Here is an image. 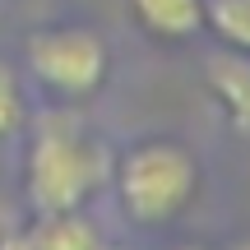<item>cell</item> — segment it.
<instances>
[{
	"label": "cell",
	"mask_w": 250,
	"mask_h": 250,
	"mask_svg": "<svg viewBox=\"0 0 250 250\" xmlns=\"http://www.w3.org/2000/svg\"><path fill=\"white\" fill-rule=\"evenodd\" d=\"M28 250H98V232L79 218V208L70 213H42L33 227H23Z\"/></svg>",
	"instance_id": "6"
},
{
	"label": "cell",
	"mask_w": 250,
	"mask_h": 250,
	"mask_svg": "<svg viewBox=\"0 0 250 250\" xmlns=\"http://www.w3.org/2000/svg\"><path fill=\"white\" fill-rule=\"evenodd\" d=\"M121 208L144 227L171 223L199 190V162L181 139H144L111 162Z\"/></svg>",
	"instance_id": "2"
},
{
	"label": "cell",
	"mask_w": 250,
	"mask_h": 250,
	"mask_svg": "<svg viewBox=\"0 0 250 250\" xmlns=\"http://www.w3.org/2000/svg\"><path fill=\"white\" fill-rule=\"evenodd\" d=\"M232 250H250V241H246V246H232Z\"/></svg>",
	"instance_id": "12"
},
{
	"label": "cell",
	"mask_w": 250,
	"mask_h": 250,
	"mask_svg": "<svg viewBox=\"0 0 250 250\" xmlns=\"http://www.w3.org/2000/svg\"><path fill=\"white\" fill-rule=\"evenodd\" d=\"M98 250H130V246H98Z\"/></svg>",
	"instance_id": "10"
},
{
	"label": "cell",
	"mask_w": 250,
	"mask_h": 250,
	"mask_svg": "<svg viewBox=\"0 0 250 250\" xmlns=\"http://www.w3.org/2000/svg\"><path fill=\"white\" fill-rule=\"evenodd\" d=\"M23 61L51 93L65 98H83V93L102 88L107 79L111 51L102 42L98 28H79V23H56V28H37L23 46Z\"/></svg>",
	"instance_id": "3"
},
{
	"label": "cell",
	"mask_w": 250,
	"mask_h": 250,
	"mask_svg": "<svg viewBox=\"0 0 250 250\" xmlns=\"http://www.w3.org/2000/svg\"><path fill=\"white\" fill-rule=\"evenodd\" d=\"M130 9L162 42H186L204 28V0H130Z\"/></svg>",
	"instance_id": "5"
},
{
	"label": "cell",
	"mask_w": 250,
	"mask_h": 250,
	"mask_svg": "<svg viewBox=\"0 0 250 250\" xmlns=\"http://www.w3.org/2000/svg\"><path fill=\"white\" fill-rule=\"evenodd\" d=\"M23 125V93H19V79L9 65H0V139L14 134Z\"/></svg>",
	"instance_id": "8"
},
{
	"label": "cell",
	"mask_w": 250,
	"mask_h": 250,
	"mask_svg": "<svg viewBox=\"0 0 250 250\" xmlns=\"http://www.w3.org/2000/svg\"><path fill=\"white\" fill-rule=\"evenodd\" d=\"M107 181H111L107 144L93 139L70 116L42 121L33 153H28V195H33L37 213H70Z\"/></svg>",
	"instance_id": "1"
},
{
	"label": "cell",
	"mask_w": 250,
	"mask_h": 250,
	"mask_svg": "<svg viewBox=\"0 0 250 250\" xmlns=\"http://www.w3.org/2000/svg\"><path fill=\"white\" fill-rule=\"evenodd\" d=\"M208 83L232 116V130L250 139V51H218L208 61Z\"/></svg>",
	"instance_id": "4"
},
{
	"label": "cell",
	"mask_w": 250,
	"mask_h": 250,
	"mask_svg": "<svg viewBox=\"0 0 250 250\" xmlns=\"http://www.w3.org/2000/svg\"><path fill=\"white\" fill-rule=\"evenodd\" d=\"M204 23L232 51H250V0H204Z\"/></svg>",
	"instance_id": "7"
},
{
	"label": "cell",
	"mask_w": 250,
	"mask_h": 250,
	"mask_svg": "<svg viewBox=\"0 0 250 250\" xmlns=\"http://www.w3.org/2000/svg\"><path fill=\"white\" fill-rule=\"evenodd\" d=\"M176 250H204V246H176Z\"/></svg>",
	"instance_id": "11"
},
{
	"label": "cell",
	"mask_w": 250,
	"mask_h": 250,
	"mask_svg": "<svg viewBox=\"0 0 250 250\" xmlns=\"http://www.w3.org/2000/svg\"><path fill=\"white\" fill-rule=\"evenodd\" d=\"M0 250H28L23 232H5V236H0Z\"/></svg>",
	"instance_id": "9"
}]
</instances>
